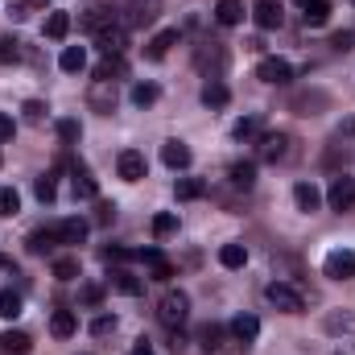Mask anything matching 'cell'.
Returning <instances> with one entry per match:
<instances>
[{
  "mask_svg": "<svg viewBox=\"0 0 355 355\" xmlns=\"http://www.w3.org/2000/svg\"><path fill=\"white\" fill-rule=\"evenodd\" d=\"M54 232H58V244H83L87 240V219H58L54 223Z\"/></svg>",
  "mask_w": 355,
  "mask_h": 355,
  "instance_id": "5bb4252c",
  "label": "cell"
},
{
  "mask_svg": "<svg viewBox=\"0 0 355 355\" xmlns=\"http://www.w3.org/2000/svg\"><path fill=\"white\" fill-rule=\"evenodd\" d=\"M162 17V0H128V25L132 29H145Z\"/></svg>",
  "mask_w": 355,
  "mask_h": 355,
  "instance_id": "52a82bcc",
  "label": "cell"
},
{
  "mask_svg": "<svg viewBox=\"0 0 355 355\" xmlns=\"http://www.w3.org/2000/svg\"><path fill=\"white\" fill-rule=\"evenodd\" d=\"M257 79L268 83V87H289V83H293V67H289L285 58H261Z\"/></svg>",
  "mask_w": 355,
  "mask_h": 355,
  "instance_id": "277c9868",
  "label": "cell"
},
{
  "mask_svg": "<svg viewBox=\"0 0 355 355\" xmlns=\"http://www.w3.org/2000/svg\"><path fill=\"white\" fill-rule=\"evenodd\" d=\"M178 37H182L178 29H162V33H153V37L145 42V58H149V62H162V58L170 54V46H174Z\"/></svg>",
  "mask_w": 355,
  "mask_h": 355,
  "instance_id": "7c38bea8",
  "label": "cell"
},
{
  "mask_svg": "<svg viewBox=\"0 0 355 355\" xmlns=\"http://www.w3.org/2000/svg\"><path fill=\"white\" fill-rule=\"evenodd\" d=\"M293 202H297V211H306V215H310V211H318V207H322V190H318L314 182H297V186H293Z\"/></svg>",
  "mask_w": 355,
  "mask_h": 355,
  "instance_id": "9a60e30c",
  "label": "cell"
},
{
  "mask_svg": "<svg viewBox=\"0 0 355 355\" xmlns=\"http://www.w3.org/2000/svg\"><path fill=\"white\" fill-rule=\"evenodd\" d=\"M327 202H331V211H352L355 207V178L352 174L335 178L331 190H327Z\"/></svg>",
  "mask_w": 355,
  "mask_h": 355,
  "instance_id": "8992f818",
  "label": "cell"
},
{
  "mask_svg": "<svg viewBox=\"0 0 355 355\" xmlns=\"http://www.w3.org/2000/svg\"><path fill=\"white\" fill-rule=\"evenodd\" d=\"M322 272H327L331 281H352V277H355V252H347V248H335V252H327Z\"/></svg>",
  "mask_w": 355,
  "mask_h": 355,
  "instance_id": "5b68a950",
  "label": "cell"
},
{
  "mask_svg": "<svg viewBox=\"0 0 355 355\" xmlns=\"http://www.w3.org/2000/svg\"><path fill=\"white\" fill-rule=\"evenodd\" d=\"M132 103H137V107L157 103V83H137V87H132Z\"/></svg>",
  "mask_w": 355,
  "mask_h": 355,
  "instance_id": "7bdbcfd3",
  "label": "cell"
},
{
  "mask_svg": "<svg viewBox=\"0 0 355 355\" xmlns=\"http://www.w3.org/2000/svg\"><path fill=\"white\" fill-rule=\"evenodd\" d=\"M46 112H50V107H46L42 99H25V103H21V116H25V124H46Z\"/></svg>",
  "mask_w": 355,
  "mask_h": 355,
  "instance_id": "e575fe53",
  "label": "cell"
},
{
  "mask_svg": "<svg viewBox=\"0 0 355 355\" xmlns=\"http://www.w3.org/2000/svg\"><path fill=\"white\" fill-rule=\"evenodd\" d=\"M71 190H75V198H95V194H99V182L91 178V170L75 166V174H71Z\"/></svg>",
  "mask_w": 355,
  "mask_h": 355,
  "instance_id": "603a6c76",
  "label": "cell"
},
{
  "mask_svg": "<svg viewBox=\"0 0 355 355\" xmlns=\"http://www.w3.org/2000/svg\"><path fill=\"white\" fill-rule=\"evenodd\" d=\"M265 297L277 306V310H285V314H302V310H306V297H302L293 285H285V281H272V285L265 289Z\"/></svg>",
  "mask_w": 355,
  "mask_h": 355,
  "instance_id": "3957f363",
  "label": "cell"
},
{
  "mask_svg": "<svg viewBox=\"0 0 355 355\" xmlns=\"http://www.w3.org/2000/svg\"><path fill=\"white\" fill-rule=\"evenodd\" d=\"M302 17H306V25H310V29H318V25H327V21H331V4H327V0H314L310 8H302Z\"/></svg>",
  "mask_w": 355,
  "mask_h": 355,
  "instance_id": "1f68e13d",
  "label": "cell"
},
{
  "mask_svg": "<svg viewBox=\"0 0 355 355\" xmlns=\"http://www.w3.org/2000/svg\"><path fill=\"white\" fill-rule=\"evenodd\" d=\"M67 33H71V12H50L46 17V37L50 42H62Z\"/></svg>",
  "mask_w": 355,
  "mask_h": 355,
  "instance_id": "f546056e",
  "label": "cell"
},
{
  "mask_svg": "<svg viewBox=\"0 0 355 355\" xmlns=\"http://www.w3.org/2000/svg\"><path fill=\"white\" fill-rule=\"evenodd\" d=\"M162 162H166L170 170H186V166H190V149H186L182 141H166V145H162Z\"/></svg>",
  "mask_w": 355,
  "mask_h": 355,
  "instance_id": "cb8c5ba5",
  "label": "cell"
},
{
  "mask_svg": "<svg viewBox=\"0 0 355 355\" xmlns=\"http://www.w3.org/2000/svg\"><path fill=\"white\" fill-rule=\"evenodd\" d=\"M116 170H120V178H124V182H141L149 166H145V153H137V149H124V153L116 157Z\"/></svg>",
  "mask_w": 355,
  "mask_h": 355,
  "instance_id": "30bf717a",
  "label": "cell"
},
{
  "mask_svg": "<svg viewBox=\"0 0 355 355\" xmlns=\"http://www.w3.org/2000/svg\"><path fill=\"white\" fill-rule=\"evenodd\" d=\"M50 331H54L58 339H71V335L79 331V318H75V310H54V318H50Z\"/></svg>",
  "mask_w": 355,
  "mask_h": 355,
  "instance_id": "d4e9b609",
  "label": "cell"
},
{
  "mask_svg": "<svg viewBox=\"0 0 355 355\" xmlns=\"http://www.w3.org/2000/svg\"><path fill=\"white\" fill-rule=\"evenodd\" d=\"M137 257H141V261L149 265V272H153V281H170V277H174V265H170V261L162 257V248H141Z\"/></svg>",
  "mask_w": 355,
  "mask_h": 355,
  "instance_id": "e0dca14e",
  "label": "cell"
},
{
  "mask_svg": "<svg viewBox=\"0 0 355 355\" xmlns=\"http://www.w3.org/2000/svg\"><path fill=\"white\" fill-rule=\"evenodd\" d=\"M128 355H153V347H149V339H137V347H132Z\"/></svg>",
  "mask_w": 355,
  "mask_h": 355,
  "instance_id": "816d5d0a",
  "label": "cell"
},
{
  "mask_svg": "<svg viewBox=\"0 0 355 355\" xmlns=\"http://www.w3.org/2000/svg\"><path fill=\"white\" fill-rule=\"evenodd\" d=\"M79 25H83L91 37H95V33H103L107 25H116V12H107V8H87V12L79 17Z\"/></svg>",
  "mask_w": 355,
  "mask_h": 355,
  "instance_id": "7402d4cb",
  "label": "cell"
},
{
  "mask_svg": "<svg viewBox=\"0 0 355 355\" xmlns=\"http://www.w3.org/2000/svg\"><path fill=\"white\" fill-rule=\"evenodd\" d=\"M174 194L182 198V202H194V198H202V194H207V182H202V178H178Z\"/></svg>",
  "mask_w": 355,
  "mask_h": 355,
  "instance_id": "83f0119b",
  "label": "cell"
},
{
  "mask_svg": "<svg viewBox=\"0 0 355 355\" xmlns=\"http://www.w3.org/2000/svg\"><path fill=\"white\" fill-rule=\"evenodd\" d=\"M54 277L58 281H75L79 277V257H54Z\"/></svg>",
  "mask_w": 355,
  "mask_h": 355,
  "instance_id": "8d00e7d4",
  "label": "cell"
},
{
  "mask_svg": "<svg viewBox=\"0 0 355 355\" xmlns=\"http://www.w3.org/2000/svg\"><path fill=\"white\" fill-rule=\"evenodd\" d=\"M116 219V202H99L95 207V223H112Z\"/></svg>",
  "mask_w": 355,
  "mask_h": 355,
  "instance_id": "bcb514c9",
  "label": "cell"
},
{
  "mask_svg": "<svg viewBox=\"0 0 355 355\" xmlns=\"http://www.w3.org/2000/svg\"><path fill=\"white\" fill-rule=\"evenodd\" d=\"M331 335H355V314H327Z\"/></svg>",
  "mask_w": 355,
  "mask_h": 355,
  "instance_id": "836d02e7",
  "label": "cell"
},
{
  "mask_svg": "<svg viewBox=\"0 0 355 355\" xmlns=\"http://www.w3.org/2000/svg\"><path fill=\"white\" fill-rule=\"evenodd\" d=\"M293 137L289 132H261V141H257V149H261V162H268V166H277V162H285L293 149Z\"/></svg>",
  "mask_w": 355,
  "mask_h": 355,
  "instance_id": "7a4b0ae2",
  "label": "cell"
},
{
  "mask_svg": "<svg viewBox=\"0 0 355 355\" xmlns=\"http://www.w3.org/2000/svg\"><path fill=\"white\" fill-rule=\"evenodd\" d=\"M112 331H116V318H112V314H99V318L91 322V335H95V339H103V335H112Z\"/></svg>",
  "mask_w": 355,
  "mask_h": 355,
  "instance_id": "f6af8a7d",
  "label": "cell"
},
{
  "mask_svg": "<svg viewBox=\"0 0 355 355\" xmlns=\"http://www.w3.org/2000/svg\"><path fill=\"white\" fill-rule=\"evenodd\" d=\"M21 314V293L17 289H0V318H17Z\"/></svg>",
  "mask_w": 355,
  "mask_h": 355,
  "instance_id": "74e56055",
  "label": "cell"
},
{
  "mask_svg": "<svg viewBox=\"0 0 355 355\" xmlns=\"http://www.w3.org/2000/svg\"><path fill=\"white\" fill-rule=\"evenodd\" d=\"M202 103H207V107H227V103H232V91H227V83H223V79L207 83V87H202Z\"/></svg>",
  "mask_w": 355,
  "mask_h": 355,
  "instance_id": "4316f807",
  "label": "cell"
},
{
  "mask_svg": "<svg viewBox=\"0 0 355 355\" xmlns=\"http://www.w3.org/2000/svg\"><path fill=\"white\" fill-rule=\"evenodd\" d=\"M157 318H162V327H170V331H182V322L190 318V297H186L182 289H170V293L157 302Z\"/></svg>",
  "mask_w": 355,
  "mask_h": 355,
  "instance_id": "6da1fadb",
  "label": "cell"
},
{
  "mask_svg": "<svg viewBox=\"0 0 355 355\" xmlns=\"http://www.w3.org/2000/svg\"><path fill=\"white\" fill-rule=\"evenodd\" d=\"M227 178H232V186L252 190V182H257V166H252V162H236V166L227 170Z\"/></svg>",
  "mask_w": 355,
  "mask_h": 355,
  "instance_id": "4dcf8cb0",
  "label": "cell"
},
{
  "mask_svg": "<svg viewBox=\"0 0 355 355\" xmlns=\"http://www.w3.org/2000/svg\"><path fill=\"white\" fill-rule=\"evenodd\" d=\"M33 194L42 198V202H54L58 198V186H54V174H42L37 182H33Z\"/></svg>",
  "mask_w": 355,
  "mask_h": 355,
  "instance_id": "60d3db41",
  "label": "cell"
},
{
  "mask_svg": "<svg viewBox=\"0 0 355 355\" xmlns=\"http://www.w3.org/2000/svg\"><path fill=\"white\" fill-rule=\"evenodd\" d=\"M87 103H91V112L107 116V112L116 107V83H91V91H87Z\"/></svg>",
  "mask_w": 355,
  "mask_h": 355,
  "instance_id": "4fadbf2b",
  "label": "cell"
},
{
  "mask_svg": "<svg viewBox=\"0 0 355 355\" xmlns=\"http://www.w3.org/2000/svg\"><path fill=\"white\" fill-rule=\"evenodd\" d=\"M112 285H116V293H124V297H141V293H145V281L132 277L128 268H116V272H112Z\"/></svg>",
  "mask_w": 355,
  "mask_h": 355,
  "instance_id": "ffe728a7",
  "label": "cell"
},
{
  "mask_svg": "<svg viewBox=\"0 0 355 355\" xmlns=\"http://www.w3.org/2000/svg\"><path fill=\"white\" fill-rule=\"evenodd\" d=\"M54 244H58V232H54V227H37V232H29V240H25L29 257H46V252H54Z\"/></svg>",
  "mask_w": 355,
  "mask_h": 355,
  "instance_id": "2e32d148",
  "label": "cell"
},
{
  "mask_svg": "<svg viewBox=\"0 0 355 355\" xmlns=\"http://www.w3.org/2000/svg\"><path fill=\"white\" fill-rule=\"evenodd\" d=\"M174 232H178V215H170V211L153 215V236H157V240H166V236H174Z\"/></svg>",
  "mask_w": 355,
  "mask_h": 355,
  "instance_id": "f35d334b",
  "label": "cell"
},
{
  "mask_svg": "<svg viewBox=\"0 0 355 355\" xmlns=\"http://www.w3.org/2000/svg\"><path fill=\"white\" fill-rule=\"evenodd\" d=\"M33 352V339L25 331H4L0 335V355H29Z\"/></svg>",
  "mask_w": 355,
  "mask_h": 355,
  "instance_id": "d6986e66",
  "label": "cell"
},
{
  "mask_svg": "<svg viewBox=\"0 0 355 355\" xmlns=\"http://www.w3.org/2000/svg\"><path fill=\"white\" fill-rule=\"evenodd\" d=\"M12 132H17L12 116H4V112H0V145H8V141H12Z\"/></svg>",
  "mask_w": 355,
  "mask_h": 355,
  "instance_id": "7dc6e473",
  "label": "cell"
},
{
  "mask_svg": "<svg viewBox=\"0 0 355 355\" xmlns=\"http://www.w3.org/2000/svg\"><path fill=\"white\" fill-rule=\"evenodd\" d=\"M244 12H248L244 0H219V4H215V21L227 25V29H232V25H244Z\"/></svg>",
  "mask_w": 355,
  "mask_h": 355,
  "instance_id": "ac0fdd59",
  "label": "cell"
},
{
  "mask_svg": "<svg viewBox=\"0 0 355 355\" xmlns=\"http://www.w3.org/2000/svg\"><path fill=\"white\" fill-rule=\"evenodd\" d=\"M352 4H355V0H352Z\"/></svg>",
  "mask_w": 355,
  "mask_h": 355,
  "instance_id": "11a10c76",
  "label": "cell"
},
{
  "mask_svg": "<svg viewBox=\"0 0 355 355\" xmlns=\"http://www.w3.org/2000/svg\"><path fill=\"white\" fill-rule=\"evenodd\" d=\"M124 75H128L124 54H103V58L95 62V83H116V79H124Z\"/></svg>",
  "mask_w": 355,
  "mask_h": 355,
  "instance_id": "ba28073f",
  "label": "cell"
},
{
  "mask_svg": "<svg viewBox=\"0 0 355 355\" xmlns=\"http://www.w3.org/2000/svg\"><path fill=\"white\" fill-rule=\"evenodd\" d=\"M293 4H297V8H310V4H314V0H293Z\"/></svg>",
  "mask_w": 355,
  "mask_h": 355,
  "instance_id": "db71d44e",
  "label": "cell"
},
{
  "mask_svg": "<svg viewBox=\"0 0 355 355\" xmlns=\"http://www.w3.org/2000/svg\"><path fill=\"white\" fill-rule=\"evenodd\" d=\"M198 343H202V352H219V343H223V327H219V322H207V327L198 331Z\"/></svg>",
  "mask_w": 355,
  "mask_h": 355,
  "instance_id": "d6a6232c",
  "label": "cell"
},
{
  "mask_svg": "<svg viewBox=\"0 0 355 355\" xmlns=\"http://www.w3.org/2000/svg\"><path fill=\"white\" fill-rule=\"evenodd\" d=\"M331 46H335V50H352V46H355V33H335V37H331Z\"/></svg>",
  "mask_w": 355,
  "mask_h": 355,
  "instance_id": "f907efd6",
  "label": "cell"
},
{
  "mask_svg": "<svg viewBox=\"0 0 355 355\" xmlns=\"http://www.w3.org/2000/svg\"><path fill=\"white\" fill-rule=\"evenodd\" d=\"M252 21L261 29H281V21H285L281 0H252Z\"/></svg>",
  "mask_w": 355,
  "mask_h": 355,
  "instance_id": "9c48e42d",
  "label": "cell"
},
{
  "mask_svg": "<svg viewBox=\"0 0 355 355\" xmlns=\"http://www.w3.org/2000/svg\"><path fill=\"white\" fill-rule=\"evenodd\" d=\"M232 335H236L240 343H257V335H261V318H257V314H240V318H232Z\"/></svg>",
  "mask_w": 355,
  "mask_h": 355,
  "instance_id": "44dd1931",
  "label": "cell"
},
{
  "mask_svg": "<svg viewBox=\"0 0 355 355\" xmlns=\"http://www.w3.org/2000/svg\"><path fill=\"white\" fill-rule=\"evenodd\" d=\"M232 137H236V141H252V137H261V120H257V116H244V120H236Z\"/></svg>",
  "mask_w": 355,
  "mask_h": 355,
  "instance_id": "d590c367",
  "label": "cell"
},
{
  "mask_svg": "<svg viewBox=\"0 0 355 355\" xmlns=\"http://www.w3.org/2000/svg\"><path fill=\"white\" fill-rule=\"evenodd\" d=\"M79 297H83V306H99V302H103V289H99V285H87Z\"/></svg>",
  "mask_w": 355,
  "mask_h": 355,
  "instance_id": "c3c4849f",
  "label": "cell"
},
{
  "mask_svg": "<svg viewBox=\"0 0 355 355\" xmlns=\"http://www.w3.org/2000/svg\"><path fill=\"white\" fill-rule=\"evenodd\" d=\"M219 265L223 268H244L248 265V248H244V244H223V248H219Z\"/></svg>",
  "mask_w": 355,
  "mask_h": 355,
  "instance_id": "f1b7e54d",
  "label": "cell"
},
{
  "mask_svg": "<svg viewBox=\"0 0 355 355\" xmlns=\"http://www.w3.org/2000/svg\"><path fill=\"white\" fill-rule=\"evenodd\" d=\"M21 58V37H0V67H12Z\"/></svg>",
  "mask_w": 355,
  "mask_h": 355,
  "instance_id": "ab89813d",
  "label": "cell"
},
{
  "mask_svg": "<svg viewBox=\"0 0 355 355\" xmlns=\"http://www.w3.org/2000/svg\"><path fill=\"white\" fill-rule=\"evenodd\" d=\"M46 4H50V0H25V8H29V12H37V8H46Z\"/></svg>",
  "mask_w": 355,
  "mask_h": 355,
  "instance_id": "f5cc1de1",
  "label": "cell"
},
{
  "mask_svg": "<svg viewBox=\"0 0 355 355\" xmlns=\"http://www.w3.org/2000/svg\"><path fill=\"white\" fill-rule=\"evenodd\" d=\"M79 137H83L79 120H71V116H67V120H58V141H62V145H75Z\"/></svg>",
  "mask_w": 355,
  "mask_h": 355,
  "instance_id": "b9f144b4",
  "label": "cell"
},
{
  "mask_svg": "<svg viewBox=\"0 0 355 355\" xmlns=\"http://www.w3.org/2000/svg\"><path fill=\"white\" fill-rule=\"evenodd\" d=\"M95 46H99L103 54H124V46H128V29H124V25H107L103 33H95Z\"/></svg>",
  "mask_w": 355,
  "mask_h": 355,
  "instance_id": "8fae6325",
  "label": "cell"
},
{
  "mask_svg": "<svg viewBox=\"0 0 355 355\" xmlns=\"http://www.w3.org/2000/svg\"><path fill=\"white\" fill-rule=\"evenodd\" d=\"M99 257H103V265H120V261H128V252H124V248H103Z\"/></svg>",
  "mask_w": 355,
  "mask_h": 355,
  "instance_id": "681fc988",
  "label": "cell"
},
{
  "mask_svg": "<svg viewBox=\"0 0 355 355\" xmlns=\"http://www.w3.org/2000/svg\"><path fill=\"white\" fill-rule=\"evenodd\" d=\"M58 67H62L67 75H79V71L87 67V50H83V46H67L62 58H58Z\"/></svg>",
  "mask_w": 355,
  "mask_h": 355,
  "instance_id": "484cf974",
  "label": "cell"
},
{
  "mask_svg": "<svg viewBox=\"0 0 355 355\" xmlns=\"http://www.w3.org/2000/svg\"><path fill=\"white\" fill-rule=\"evenodd\" d=\"M21 211V194L12 186H0V215H17Z\"/></svg>",
  "mask_w": 355,
  "mask_h": 355,
  "instance_id": "ee69618b",
  "label": "cell"
}]
</instances>
